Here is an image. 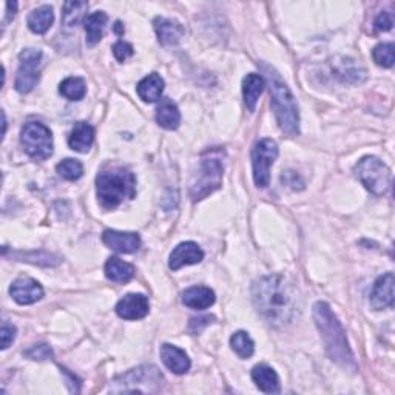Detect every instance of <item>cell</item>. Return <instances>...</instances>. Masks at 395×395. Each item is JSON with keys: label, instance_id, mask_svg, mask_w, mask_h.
Returning <instances> with one entry per match:
<instances>
[{"label": "cell", "instance_id": "3", "mask_svg": "<svg viewBox=\"0 0 395 395\" xmlns=\"http://www.w3.org/2000/svg\"><path fill=\"white\" fill-rule=\"evenodd\" d=\"M96 188L102 207L112 210L136 196V178L124 167H108L98 175Z\"/></svg>", "mask_w": 395, "mask_h": 395}, {"label": "cell", "instance_id": "17", "mask_svg": "<svg viewBox=\"0 0 395 395\" xmlns=\"http://www.w3.org/2000/svg\"><path fill=\"white\" fill-rule=\"evenodd\" d=\"M155 30L162 45H176L184 36L183 25L173 19L157 18L155 20Z\"/></svg>", "mask_w": 395, "mask_h": 395}, {"label": "cell", "instance_id": "24", "mask_svg": "<svg viewBox=\"0 0 395 395\" xmlns=\"http://www.w3.org/2000/svg\"><path fill=\"white\" fill-rule=\"evenodd\" d=\"M105 276L113 283H129L134 276V267L119 258L112 257L105 264Z\"/></svg>", "mask_w": 395, "mask_h": 395}, {"label": "cell", "instance_id": "4", "mask_svg": "<svg viewBox=\"0 0 395 395\" xmlns=\"http://www.w3.org/2000/svg\"><path fill=\"white\" fill-rule=\"evenodd\" d=\"M263 71L266 77L264 81H267L268 89H271V104L280 129L284 133L290 134V136H294V134L299 131V115L295 99L292 96L287 85L284 84L281 76L276 73V70L264 64Z\"/></svg>", "mask_w": 395, "mask_h": 395}, {"label": "cell", "instance_id": "21", "mask_svg": "<svg viewBox=\"0 0 395 395\" xmlns=\"http://www.w3.org/2000/svg\"><path fill=\"white\" fill-rule=\"evenodd\" d=\"M252 378L255 384L266 394H278L280 392V380L275 370L267 365H258L252 370Z\"/></svg>", "mask_w": 395, "mask_h": 395}, {"label": "cell", "instance_id": "2", "mask_svg": "<svg viewBox=\"0 0 395 395\" xmlns=\"http://www.w3.org/2000/svg\"><path fill=\"white\" fill-rule=\"evenodd\" d=\"M313 320L321 332V338L326 344V351L330 360L343 368H357L354 354L349 343H347L346 332L328 303L318 302L313 306Z\"/></svg>", "mask_w": 395, "mask_h": 395}, {"label": "cell", "instance_id": "34", "mask_svg": "<svg viewBox=\"0 0 395 395\" xmlns=\"http://www.w3.org/2000/svg\"><path fill=\"white\" fill-rule=\"evenodd\" d=\"M25 357L31 358V360H37V361H44V360H48L53 357V349L48 344H34L31 346L30 349H27L25 352Z\"/></svg>", "mask_w": 395, "mask_h": 395}, {"label": "cell", "instance_id": "5", "mask_svg": "<svg viewBox=\"0 0 395 395\" xmlns=\"http://www.w3.org/2000/svg\"><path fill=\"white\" fill-rule=\"evenodd\" d=\"M354 170L355 175L360 179V183L375 196H382L391 188V170L388 169V165L375 156L363 157V160L355 165Z\"/></svg>", "mask_w": 395, "mask_h": 395}, {"label": "cell", "instance_id": "15", "mask_svg": "<svg viewBox=\"0 0 395 395\" xmlns=\"http://www.w3.org/2000/svg\"><path fill=\"white\" fill-rule=\"evenodd\" d=\"M102 241H104L105 246L119 252V254H133L141 246L139 235L133 232L105 231L102 235Z\"/></svg>", "mask_w": 395, "mask_h": 395}, {"label": "cell", "instance_id": "38", "mask_svg": "<svg viewBox=\"0 0 395 395\" xmlns=\"http://www.w3.org/2000/svg\"><path fill=\"white\" fill-rule=\"evenodd\" d=\"M212 321H213V317H210V315H205V317H200V318H192L190 325H188V329H190L192 334H200V332L205 326H209Z\"/></svg>", "mask_w": 395, "mask_h": 395}, {"label": "cell", "instance_id": "13", "mask_svg": "<svg viewBox=\"0 0 395 395\" xmlns=\"http://www.w3.org/2000/svg\"><path fill=\"white\" fill-rule=\"evenodd\" d=\"M116 313L124 320H141L148 313V299L141 294L125 295L116 304Z\"/></svg>", "mask_w": 395, "mask_h": 395}, {"label": "cell", "instance_id": "39", "mask_svg": "<svg viewBox=\"0 0 395 395\" xmlns=\"http://www.w3.org/2000/svg\"><path fill=\"white\" fill-rule=\"evenodd\" d=\"M392 25H394V22H392V15L389 13H382L375 19L377 31H389L392 28Z\"/></svg>", "mask_w": 395, "mask_h": 395}, {"label": "cell", "instance_id": "7", "mask_svg": "<svg viewBox=\"0 0 395 395\" xmlns=\"http://www.w3.org/2000/svg\"><path fill=\"white\" fill-rule=\"evenodd\" d=\"M224 176V165L218 157H202L201 169L190 187L192 200L201 201L221 187Z\"/></svg>", "mask_w": 395, "mask_h": 395}, {"label": "cell", "instance_id": "11", "mask_svg": "<svg viewBox=\"0 0 395 395\" xmlns=\"http://www.w3.org/2000/svg\"><path fill=\"white\" fill-rule=\"evenodd\" d=\"M202 258H204V252L196 242H192V241L181 242L175 249H173V252L170 254L169 266L171 271H178V268L184 267V266L201 263Z\"/></svg>", "mask_w": 395, "mask_h": 395}, {"label": "cell", "instance_id": "25", "mask_svg": "<svg viewBox=\"0 0 395 395\" xmlns=\"http://www.w3.org/2000/svg\"><path fill=\"white\" fill-rule=\"evenodd\" d=\"M54 22V13L50 5H44L37 8L28 15V27L36 34H45Z\"/></svg>", "mask_w": 395, "mask_h": 395}, {"label": "cell", "instance_id": "29", "mask_svg": "<svg viewBox=\"0 0 395 395\" xmlns=\"http://www.w3.org/2000/svg\"><path fill=\"white\" fill-rule=\"evenodd\" d=\"M337 76H339L346 82H363L366 79V73L363 71L354 60L339 62L335 68Z\"/></svg>", "mask_w": 395, "mask_h": 395}, {"label": "cell", "instance_id": "8", "mask_svg": "<svg viewBox=\"0 0 395 395\" xmlns=\"http://www.w3.org/2000/svg\"><path fill=\"white\" fill-rule=\"evenodd\" d=\"M20 142L25 152L34 160L44 161L53 155L51 131L42 122H28L23 125Z\"/></svg>", "mask_w": 395, "mask_h": 395}, {"label": "cell", "instance_id": "35", "mask_svg": "<svg viewBox=\"0 0 395 395\" xmlns=\"http://www.w3.org/2000/svg\"><path fill=\"white\" fill-rule=\"evenodd\" d=\"M113 54L119 62H125L129 58L133 56V46L127 42L119 41L113 45Z\"/></svg>", "mask_w": 395, "mask_h": 395}, {"label": "cell", "instance_id": "12", "mask_svg": "<svg viewBox=\"0 0 395 395\" xmlns=\"http://www.w3.org/2000/svg\"><path fill=\"white\" fill-rule=\"evenodd\" d=\"M10 295L15 303L22 306L33 304L44 297V289L41 284L31 278H19L15 280L10 287Z\"/></svg>", "mask_w": 395, "mask_h": 395}, {"label": "cell", "instance_id": "16", "mask_svg": "<svg viewBox=\"0 0 395 395\" xmlns=\"http://www.w3.org/2000/svg\"><path fill=\"white\" fill-rule=\"evenodd\" d=\"M161 360L164 365L171 370V373H175L178 375L186 374L187 370L190 369V358H188V355L176 346L162 344Z\"/></svg>", "mask_w": 395, "mask_h": 395}, {"label": "cell", "instance_id": "1", "mask_svg": "<svg viewBox=\"0 0 395 395\" xmlns=\"http://www.w3.org/2000/svg\"><path fill=\"white\" fill-rule=\"evenodd\" d=\"M298 294L284 276H264L254 284V303L259 315L273 326H284L297 317Z\"/></svg>", "mask_w": 395, "mask_h": 395}, {"label": "cell", "instance_id": "22", "mask_svg": "<svg viewBox=\"0 0 395 395\" xmlns=\"http://www.w3.org/2000/svg\"><path fill=\"white\" fill-rule=\"evenodd\" d=\"M136 91L139 98L144 102H156L160 101L164 91V81L160 75L152 73L145 76L142 81L138 84Z\"/></svg>", "mask_w": 395, "mask_h": 395}, {"label": "cell", "instance_id": "18", "mask_svg": "<svg viewBox=\"0 0 395 395\" xmlns=\"http://www.w3.org/2000/svg\"><path fill=\"white\" fill-rule=\"evenodd\" d=\"M183 303L190 309L204 311L215 303V292L205 286H193L183 294Z\"/></svg>", "mask_w": 395, "mask_h": 395}, {"label": "cell", "instance_id": "14", "mask_svg": "<svg viewBox=\"0 0 395 395\" xmlns=\"http://www.w3.org/2000/svg\"><path fill=\"white\" fill-rule=\"evenodd\" d=\"M394 273H384L374 284L370 292V306L377 311L394 306Z\"/></svg>", "mask_w": 395, "mask_h": 395}, {"label": "cell", "instance_id": "27", "mask_svg": "<svg viewBox=\"0 0 395 395\" xmlns=\"http://www.w3.org/2000/svg\"><path fill=\"white\" fill-rule=\"evenodd\" d=\"M231 346L233 352L238 355L240 358H249L254 355L255 351L254 342H252V338L249 337L247 332L244 330L235 332V334L231 337Z\"/></svg>", "mask_w": 395, "mask_h": 395}, {"label": "cell", "instance_id": "6", "mask_svg": "<svg viewBox=\"0 0 395 395\" xmlns=\"http://www.w3.org/2000/svg\"><path fill=\"white\" fill-rule=\"evenodd\" d=\"M162 383L164 377L155 366H139L116 378L112 392H156Z\"/></svg>", "mask_w": 395, "mask_h": 395}, {"label": "cell", "instance_id": "20", "mask_svg": "<svg viewBox=\"0 0 395 395\" xmlns=\"http://www.w3.org/2000/svg\"><path fill=\"white\" fill-rule=\"evenodd\" d=\"M266 81L261 75H247L242 81V96L244 102H246L247 108L250 112H255L258 99L261 96V93L264 91Z\"/></svg>", "mask_w": 395, "mask_h": 395}, {"label": "cell", "instance_id": "37", "mask_svg": "<svg viewBox=\"0 0 395 395\" xmlns=\"http://www.w3.org/2000/svg\"><path fill=\"white\" fill-rule=\"evenodd\" d=\"M281 181L286 186H289L290 188H294V190H299V188H303L304 183L302 181V178H299L295 171H286V173H283V176H281Z\"/></svg>", "mask_w": 395, "mask_h": 395}, {"label": "cell", "instance_id": "32", "mask_svg": "<svg viewBox=\"0 0 395 395\" xmlns=\"http://www.w3.org/2000/svg\"><path fill=\"white\" fill-rule=\"evenodd\" d=\"M394 44H380L377 45L373 51V58L377 65L391 68L394 65Z\"/></svg>", "mask_w": 395, "mask_h": 395}, {"label": "cell", "instance_id": "30", "mask_svg": "<svg viewBox=\"0 0 395 395\" xmlns=\"http://www.w3.org/2000/svg\"><path fill=\"white\" fill-rule=\"evenodd\" d=\"M86 2H65L64 13H62V22L65 27H76L81 19L84 18V13L86 11Z\"/></svg>", "mask_w": 395, "mask_h": 395}, {"label": "cell", "instance_id": "23", "mask_svg": "<svg viewBox=\"0 0 395 395\" xmlns=\"http://www.w3.org/2000/svg\"><path fill=\"white\" fill-rule=\"evenodd\" d=\"M156 122L165 130H176L181 124V113L176 104H173L170 99H164L157 107Z\"/></svg>", "mask_w": 395, "mask_h": 395}, {"label": "cell", "instance_id": "36", "mask_svg": "<svg viewBox=\"0 0 395 395\" xmlns=\"http://www.w3.org/2000/svg\"><path fill=\"white\" fill-rule=\"evenodd\" d=\"M0 338H2V349H8V346H10L15 338V328L4 323L2 329H0Z\"/></svg>", "mask_w": 395, "mask_h": 395}, {"label": "cell", "instance_id": "33", "mask_svg": "<svg viewBox=\"0 0 395 395\" xmlns=\"http://www.w3.org/2000/svg\"><path fill=\"white\" fill-rule=\"evenodd\" d=\"M20 261H28L33 264H41V266H54L59 263V258H56L51 254H45V252H31V254H19Z\"/></svg>", "mask_w": 395, "mask_h": 395}, {"label": "cell", "instance_id": "10", "mask_svg": "<svg viewBox=\"0 0 395 395\" xmlns=\"http://www.w3.org/2000/svg\"><path fill=\"white\" fill-rule=\"evenodd\" d=\"M20 59V67L15 76V90L19 93H30L34 89L36 84L39 82L41 77V60H42V53L34 48H28L19 54Z\"/></svg>", "mask_w": 395, "mask_h": 395}, {"label": "cell", "instance_id": "9", "mask_svg": "<svg viewBox=\"0 0 395 395\" xmlns=\"http://www.w3.org/2000/svg\"><path fill=\"white\" fill-rule=\"evenodd\" d=\"M278 156V145L272 139L258 141L252 150V165H254V179L259 188L271 184V167Z\"/></svg>", "mask_w": 395, "mask_h": 395}, {"label": "cell", "instance_id": "28", "mask_svg": "<svg viewBox=\"0 0 395 395\" xmlns=\"http://www.w3.org/2000/svg\"><path fill=\"white\" fill-rule=\"evenodd\" d=\"M59 91L62 96L70 101H81L85 96L86 86L84 79L75 76V77H67L65 81L60 84Z\"/></svg>", "mask_w": 395, "mask_h": 395}, {"label": "cell", "instance_id": "26", "mask_svg": "<svg viewBox=\"0 0 395 395\" xmlns=\"http://www.w3.org/2000/svg\"><path fill=\"white\" fill-rule=\"evenodd\" d=\"M107 14L104 11H96L90 14L89 18L85 19V34H86V44L90 46L96 45L102 34H104V28L107 25Z\"/></svg>", "mask_w": 395, "mask_h": 395}, {"label": "cell", "instance_id": "19", "mask_svg": "<svg viewBox=\"0 0 395 395\" xmlns=\"http://www.w3.org/2000/svg\"><path fill=\"white\" fill-rule=\"evenodd\" d=\"M94 141V129L86 122H77L70 133L68 144L71 150L79 153H86L93 145Z\"/></svg>", "mask_w": 395, "mask_h": 395}, {"label": "cell", "instance_id": "31", "mask_svg": "<svg viewBox=\"0 0 395 395\" xmlns=\"http://www.w3.org/2000/svg\"><path fill=\"white\" fill-rule=\"evenodd\" d=\"M56 170H58V173H59L62 178H65L68 181H76V179L81 178L82 173H84L82 164L79 162L77 160H71V157H68V160H65V161L59 162Z\"/></svg>", "mask_w": 395, "mask_h": 395}]
</instances>
